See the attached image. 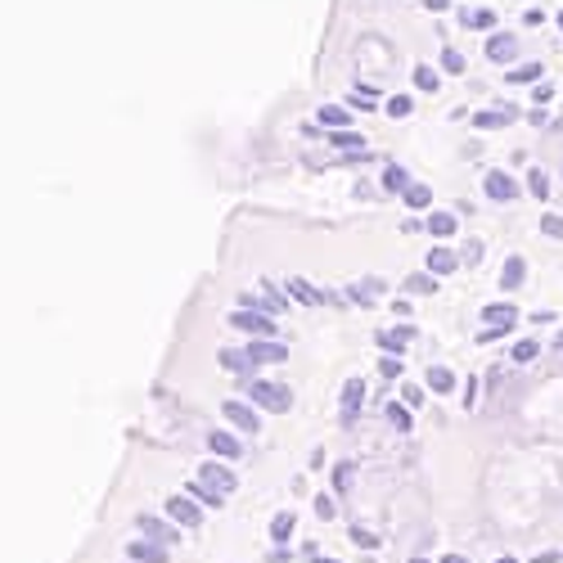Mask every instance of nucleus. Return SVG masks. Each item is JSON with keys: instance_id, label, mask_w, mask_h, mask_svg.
<instances>
[{"instance_id": "nucleus-1", "label": "nucleus", "mask_w": 563, "mask_h": 563, "mask_svg": "<svg viewBox=\"0 0 563 563\" xmlns=\"http://www.w3.org/2000/svg\"><path fill=\"white\" fill-rule=\"evenodd\" d=\"M240 388L249 393V401H253V406L275 410V415H285V410L294 406V393H289L285 384H266V379H249V374H240Z\"/></svg>"}, {"instance_id": "nucleus-2", "label": "nucleus", "mask_w": 563, "mask_h": 563, "mask_svg": "<svg viewBox=\"0 0 563 563\" xmlns=\"http://www.w3.org/2000/svg\"><path fill=\"white\" fill-rule=\"evenodd\" d=\"M230 324L240 334H253V339H275V320L266 311H253V307H240V311H230Z\"/></svg>"}, {"instance_id": "nucleus-3", "label": "nucleus", "mask_w": 563, "mask_h": 563, "mask_svg": "<svg viewBox=\"0 0 563 563\" xmlns=\"http://www.w3.org/2000/svg\"><path fill=\"white\" fill-rule=\"evenodd\" d=\"M140 537H150V541H158V545H176L180 541V523H163L158 514H140Z\"/></svg>"}, {"instance_id": "nucleus-4", "label": "nucleus", "mask_w": 563, "mask_h": 563, "mask_svg": "<svg viewBox=\"0 0 563 563\" xmlns=\"http://www.w3.org/2000/svg\"><path fill=\"white\" fill-rule=\"evenodd\" d=\"M167 519H176L180 528H199L203 523V509H199L195 496H172L167 500Z\"/></svg>"}, {"instance_id": "nucleus-5", "label": "nucleus", "mask_w": 563, "mask_h": 563, "mask_svg": "<svg viewBox=\"0 0 563 563\" xmlns=\"http://www.w3.org/2000/svg\"><path fill=\"white\" fill-rule=\"evenodd\" d=\"M221 410H225V419H230V424H234V429H240V433H249V438H253V433L262 429V419H257V410H249V401H240V397H230V401H225Z\"/></svg>"}, {"instance_id": "nucleus-6", "label": "nucleus", "mask_w": 563, "mask_h": 563, "mask_svg": "<svg viewBox=\"0 0 563 563\" xmlns=\"http://www.w3.org/2000/svg\"><path fill=\"white\" fill-rule=\"evenodd\" d=\"M249 361L253 365H285L289 361V347L275 343V339H253L249 343Z\"/></svg>"}, {"instance_id": "nucleus-7", "label": "nucleus", "mask_w": 563, "mask_h": 563, "mask_svg": "<svg viewBox=\"0 0 563 563\" xmlns=\"http://www.w3.org/2000/svg\"><path fill=\"white\" fill-rule=\"evenodd\" d=\"M483 190H487V199H496V203H514V199H519V180H514L509 172H487Z\"/></svg>"}, {"instance_id": "nucleus-8", "label": "nucleus", "mask_w": 563, "mask_h": 563, "mask_svg": "<svg viewBox=\"0 0 563 563\" xmlns=\"http://www.w3.org/2000/svg\"><path fill=\"white\" fill-rule=\"evenodd\" d=\"M361 401H365V384H361V379H347V384H343V415H339V424H343V429L356 424Z\"/></svg>"}, {"instance_id": "nucleus-9", "label": "nucleus", "mask_w": 563, "mask_h": 563, "mask_svg": "<svg viewBox=\"0 0 563 563\" xmlns=\"http://www.w3.org/2000/svg\"><path fill=\"white\" fill-rule=\"evenodd\" d=\"M487 59L492 64H514V59H519V41L505 36V32H492L487 36Z\"/></svg>"}, {"instance_id": "nucleus-10", "label": "nucleus", "mask_w": 563, "mask_h": 563, "mask_svg": "<svg viewBox=\"0 0 563 563\" xmlns=\"http://www.w3.org/2000/svg\"><path fill=\"white\" fill-rule=\"evenodd\" d=\"M126 559H131V563H167V545H158V541H150V537H140V541L126 545Z\"/></svg>"}, {"instance_id": "nucleus-11", "label": "nucleus", "mask_w": 563, "mask_h": 563, "mask_svg": "<svg viewBox=\"0 0 563 563\" xmlns=\"http://www.w3.org/2000/svg\"><path fill=\"white\" fill-rule=\"evenodd\" d=\"M289 298H298L302 307H320V302H339L334 294H324V289H316V285H307V279H289Z\"/></svg>"}, {"instance_id": "nucleus-12", "label": "nucleus", "mask_w": 563, "mask_h": 563, "mask_svg": "<svg viewBox=\"0 0 563 563\" xmlns=\"http://www.w3.org/2000/svg\"><path fill=\"white\" fill-rule=\"evenodd\" d=\"M374 339H379V347H384V352L401 356V352L410 347V339H415V324H397V330H379Z\"/></svg>"}, {"instance_id": "nucleus-13", "label": "nucleus", "mask_w": 563, "mask_h": 563, "mask_svg": "<svg viewBox=\"0 0 563 563\" xmlns=\"http://www.w3.org/2000/svg\"><path fill=\"white\" fill-rule=\"evenodd\" d=\"M199 478H203V483H212V487H217V492H225V496L234 492V474L221 464V455H217V460H208V464L199 468Z\"/></svg>"}, {"instance_id": "nucleus-14", "label": "nucleus", "mask_w": 563, "mask_h": 563, "mask_svg": "<svg viewBox=\"0 0 563 563\" xmlns=\"http://www.w3.org/2000/svg\"><path fill=\"white\" fill-rule=\"evenodd\" d=\"M388 285H384V279L379 275H369V279H361V285H347V298L356 302V307H374V298H379Z\"/></svg>"}, {"instance_id": "nucleus-15", "label": "nucleus", "mask_w": 563, "mask_h": 563, "mask_svg": "<svg viewBox=\"0 0 563 563\" xmlns=\"http://www.w3.org/2000/svg\"><path fill=\"white\" fill-rule=\"evenodd\" d=\"M514 118H519V109L500 104V109H483V113H474V126H478V131H500V126H509Z\"/></svg>"}, {"instance_id": "nucleus-16", "label": "nucleus", "mask_w": 563, "mask_h": 563, "mask_svg": "<svg viewBox=\"0 0 563 563\" xmlns=\"http://www.w3.org/2000/svg\"><path fill=\"white\" fill-rule=\"evenodd\" d=\"M438 279H442V275H433V271H415V275H406L401 289H406L410 298H433V294H438Z\"/></svg>"}, {"instance_id": "nucleus-17", "label": "nucleus", "mask_w": 563, "mask_h": 563, "mask_svg": "<svg viewBox=\"0 0 563 563\" xmlns=\"http://www.w3.org/2000/svg\"><path fill=\"white\" fill-rule=\"evenodd\" d=\"M460 262H464V257H460V253H451L446 244H438V249L424 257V266H429L433 275H455V271H460Z\"/></svg>"}, {"instance_id": "nucleus-18", "label": "nucleus", "mask_w": 563, "mask_h": 563, "mask_svg": "<svg viewBox=\"0 0 563 563\" xmlns=\"http://www.w3.org/2000/svg\"><path fill=\"white\" fill-rule=\"evenodd\" d=\"M523 279H528V262H523V257H509V262L500 266V289H505V294H514V289L523 285Z\"/></svg>"}, {"instance_id": "nucleus-19", "label": "nucleus", "mask_w": 563, "mask_h": 563, "mask_svg": "<svg viewBox=\"0 0 563 563\" xmlns=\"http://www.w3.org/2000/svg\"><path fill=\"white\" fill-rule=\"evenodd\" d=\"M330 145H334L339 154H365V135H361V131L339 126V131H330Z\"/></svg>"}, {"instance_id": "nucleus-20", "label": "nucleus", "mask_w": 563, "mask_h": 563, "mask_svg": "<svg viewBox=\"0 0 563 563\" xmlns=\"http://www.w3.org/2000/svg\"><path fill=\"white\" fill-rule=\"evenodd\" d=\"M208 446H212V455H221V460H240L244 455V446H240V438H234V433H212L208 438Z\"/></svg>"}, {"instance_id": "nucleus-21", "label": "nucleus", "mask_w": 563, "mask_h": 563, "mask_svg": "<svg viewBox=\"0 0 563 563\" xmlns=\"http://www.w3.org/2000/svg\"><path fill=\"white\" fill-rule=\"evenodd\" d=\"M424 230L433 234V240H451V234L460 230V221H455V212H429Z\"/></svg>"}, {"instance_id": "nucleus-22", "label": "nucleus", "mask_w": 563, "mask_h": 563, "mask_svg": "<svg viewBox=\"0 0 563 563\" xmlns=\"http://www.w3.org/2000/svg\"><path fill=\"white\" fill-rule=\"evenodd\" d=\"M483 320L487 324H509V330H514V324H519V307H514V302H492L483 311Z\"/></svg>"}, {"instance_id": "nucleus-23", "label": "nucleus", "mask_w": 563, "mask_h": 563, "mask_svg": "<svg viewBox=\"0 0 563 563\" xmlns=\"http://www.w3.org/2000/svg\"><path fill=\"white\" fill-rule=\"evenodd\" d=\"M401 203H406L410 212H424V208L433 203V190H429V185H415V180H410V185H406V195H401Z\"/></svg>"}, {"instance_id": "nucleus-24", "label": "nucleus", "mask_w": 563, "mask_h": 563, "mask_svg": "<svg viewBox=\"0 0 563 563\" xmlns=\"http://www.w3.org/2000/svg\"><path fill=\"white\" fill-rule=\"evenodd\" d=\"M316 122H324L330 131H339V126H347V122H352V109H347V104H324V109L316 113Z\"/></svg>"}, {"instance_id": "nucleus-25", "label": "nucleus", "mask_w": 563, "mask_h": 563, "mask_svg": "<svg viewBox=\"0 0 563 563\" xmlns=\"http://www.w3.org/2000/svg\"><path fill=\"white\" fill-rule=\"evenodd\" d=\"M406 185H410V172H406L401 163H388V167H384V190H388V195H406Z\"/></svg>"}, {"instance_id": "nucleus-26", "label": "nucleus", "mask_w": 563, "mask_h": 563, "mask_svg": "<svg viewBox=\"0 0 563 563\" xmlns=\"http://www.w3.org/2000/svg\"><path fill=\"white\" fill-rule=\"evenodd\" d=\"M190 496H195L199 505H212V509H221V505H225V492H217V487H212V483H203V478H199V483H190Z\"/></svg>"}, {"instance_id": "nucleus-27", "label": "nucleus", "mask_w": 563, "mask_h": 563, "mask_svg": "<svg viewBox=\"0 0 563 563\" xmlns=\"http://www.w3.org/2000/svg\"><path fill=\"white\" fill-rule=\"evenodd\" d=\"M429 388H433V393H442V397H446V393H455V374H451L446 365H429Z\"/></svg>"}, {"instance_id": "nucleus-28", "label": "nucleus", "mask_w": 563, "mask_h": 563, "mask_svg": "<svg viewBox=\"0 0 563 563\" xmlns=\"http://www.w3.org/2000/svg\"><path fill=\"white\" fill-rule=\"evenodd\" d=\"M415 86H419V90H429V96H433V90L442 86V73H438V68H429V64H415Z\"/></svg>"}, {"instance_id": "nucleus-29", "label": "nucleus", "mask_w": 563, "mask_h": 563, "mask_svg": "<svg viewBox=\"0 0 563 563\" xmlns=\"http://www.w3.org/2000/svg\"><path fill=\"white\" fill-rule=\"evenodd\" d=\"M528 195H532V199H550V176H545L541 167L528 172Z\"/></svg>"}, {"instance_id": "nucleus-30", "label": "nucleus", "mask_w": 563, "mask_h": 563, "mask_svg": "<svg viewBox=\"0 0 563 563\" xmlns=\"http://www.w3.org/2000/svg\"><path fill=\"white\" fill-rule=\"evenodd\" d=\"M509 356H514V365H528V361H537V356H541V343H537V339H523V343H514V352H509Z\"/></svg>"}, {"instance_id": "nucleus-31", "label": "nucleus", "mask_w": 563, "mask_h": 563, "mask_svg": "<svg viewBox=\"0 0 563 563\" xmlns=\"http://www.w3.org/2000/svg\"><path fill=\"white\" fill-rule=\"evenodd\" d=\"M384 415H388V424H393L397 433H410V410H406V406L388 401V406H384Z\"/></svg>"}, {"instance_id": "nucleus-32", "label": "nucleus", "mask_w": 563, "mask_h": 563, "mask_svg": "<svg viewBox=\"0 0 563 563\" xmlns=\"http://www.w3.org/2000/svg\"><path fill=\"white\" fill-rule=\"evenodd\" d=\"M541 73H545L541 64H519V68H509V81L514 86H528V81H541Z\"/></svg>"}, {"instance_id": "nucleus-33", "label": "nucleus", "mask_w": 563, "mask_h": 563, "mask_svg": "<svg viewBox=\"0 0 563 563\" xmlns=\"http://www.w3.org/2000/svg\"><path fill=\"white\" fill-rule=\"evenodd\" d=\"M221 365H225V369H234V374H244V369L253 365V361H249V347H244V352H234V347H225V352H221Z\"/></svg>"}, {"instance_id": "nucleus-34", "label": "nucleus", "mask_w": 563, "mask_h": 563, "mask_svg": "<svg viewBox=\"0 0 563 563\" xmlns=\"http://www.w3.org/2000/svg\"><path fill=\"white\" fill-rule=\"evenodd\" d=\"M442 73H451V77H464V73H468L464 55H460V51H451V45H446V51H442Z\"/></svg>"}, {"instance_id": "nucleus-35", "label": "nucleus", "mask_w": 563, "mask_h": 563, "mask_svg": "<svg viewBox=\"0 0 563 563\" xmlns=\"http://www.w3.org/2000/svg\"><path fill=\"white\" fill-rule=\"evenodd\" d=\"M460 23H464V27H483V32H487V27H496V14H492V10H468V14H460Z\"/></svg>"}, {"instance_id": "nucleus-36", "label": "nucleus", "mask_w": 563, "mask_h": 563, "mask_svg": "<svg viewBox=\"0 0 563 563\" xmlns=\"http://www.w3.org/2000/svg\"><path fill=\"white\" fill-rule=\"evenodd\" d=\"M271 537L285 545L289 537H294V514H275V523H271Z\"/></svg>"}, {"instance_id": "nucleus-37", "label": "nucleus", "mask_w": 563, "mask_h": 563, "mask_svg": "<svg viewBox=\"0 0 563 563\" xmlns=\"http://www.w3.org/2000/svg\"><path fill=\"white\" fill-rule=\"evenodd\" d=\"M384 113H388V118H410L415 104H410V96H393V100L384 104Z\"/></svg>"}, {"instance_id": "nucleus-38", "label": "nucleus", "mask_w": 563, "mask_h": 563, "mask_svg": "<svg viewBox=\"0 0 563 563\" xmlns=\"http://www.w3.org/2000/svg\"><path fill=\"white\" fill-rule=\"evenodd\" d=\"M541 234H545V240H563V217L559 212H545L541 217Z\"/></svg>"}, {"instance_id": "nucleus-39", "label": "nucleus", "mask_w": 563, "mask_h": 563, "mask_svg": "<svg viewBox=\"0 0 563 563\" xmlns=\"http://www.w3.org/2000/svg\"><path fill=\"white\" fill-rule=\"evenodd\" d=\"M379 374L393 384V379H401V356H393V352H384V361H379Z\"/></svg>"}, {"instance_id": "nucleus-40", "label": "nucleus", "mask_w": 563, "mask_h": 563, "mask_svg": "<svg viewBox=\"0 0 563 563\" xmlns=\"http://www.w3.org/2000/svg\"><path fill=\"white\" fill-rule=\"evenodd\" d=\"M352 474H356V464H352V460H343V464L334 468V487H339V492H347V487H352Z\"/></svg>"}, {"instance_id": "nucleus-41", "label": "nucleus", "mask_w": 563, "mask_h": 563, "mask_svg": "<svg viewBox=\"0 0 563 563\" xmlns=\"http://www.w3.org/2000/svg\"><path fill=\"white\" fill-rule=\"evenodd\" d=\"M352 545H361V550H374V545H379V537H374L369 528H356V523H352Z\"/></svg>"}, {"instance_id": "nucleus-42", "label": "nucleus", "mask_w": 563, "mask_h": 563, "mask_svg": "<svg viewBox=\"0 0 563 563\" xmlns=\"http://www.w3.org/2000/svg\"><path fill=\"white\" fill-rule=\"evenodd\" d=\"M460 257H464V262H468V266H478V262H483V240H468V244H464V253H460Z\"/></svg>"}, {"instance_id": "nucleus-43", "label": "nucleus", "mask_w": 563, "mask_h": 563, "mask_svg": "<svg viewBox=\"0 0 563 563\" xmlns=\"http://www.w3.org/2000/svg\"><path fill=\"white\" fill-rule=\"evenodd\" d=\"M496 339H509V324H487V330L478 334V343H496Z\"/></svg>"}, {"instance_id": "nucleus-44", "label": "nucleus", "mask_w": 563, "mask_h": 563, "mask_svg": "<svg viewBox=\"0 0 563 563\" xmlns=\"http://www.w3.org/2000/svg\"><path fill=\"white\" fill-rule=\"evenodd\" d=\"M316 514L320 519H334V496H316Z\"/></svg>"}, {"instance_id": "nucleus-45", "label": "nucleus", "mask_w": 563, "mask_h": 563, "mask_svg": "<svg viewBox=\"0 0 563 563\" xmlns=\"http://www.w3.org/2000/svg\"><path fill=\"white\" fill-rule=\"evenodd\" d=\"M401 397H406V406H419V401H424V388H415V384H410Z\"/></svg>"}, {"instance_id": "nucleus-46", "label": "nucleus", "mask_w": 563, "mask_h": 563, "mask_svg": "<svg viewBox=\"0 0 563 563\" xmlns=\"http://www.w3.org/2000/svg\"><path fill=\"white\" fill-rule=\"evenodd\" d=\"M424 10H433V14H442V10H451V0H419Z\"/></svg>"}, {"instance_id": "nucleus-47", "label": "nucleus", "mask_w": 563, "mask_h": 563, "mask_svg": "<svg viewBox=\"0 0 563 563\" xmlns=\"http://www.w3.org/2000/svg\"><path fill=\"white\" fill-rule=\"evenodd\" d=\"M550 100H554V86H537V104H541V109H545V104H550Z\"/></svg>"}, {"instance_id": "nucleus-48", "label": "nucleus", "mask_w": 563, "mask_h": 563, "mask_svg": "<svg viewBox=\"0 0 563 563\" xmlns=\"http://www.w3.org/2000/svg\"><path fill=\"white\" fill-rule=\"evenodd\" d=\"M523 23H528V27H541V23H545V14H541V10H528V14H523Z\"/></svg>"}, {"instance_id": "nucleus-49", "label": "nucleus", "mask_w": 563, "mask_h": 563, "mask_svg": "<svg viewBox=\"0 0 563 563\" xmlns=\"http://www.w3.org/2000/svg\"><path fill=\"white\" fill-rule=\"evenodd\" d=\"M289 559H294L289 550H275V554H266V563H289Z\"/></svg>"}, {"instance_id": "nucleus-50", "label": "nucleus", "mask_w": 563, "mask_h": 563, "mask_svg": "<svg viewBox=\"0 0 563 563\" xmlns=\"http://www.w3.org/2000/svg\"><path fill=\"white\" fill-rule=\"evenodd\" d=\"M532 563H563V554H554V550H550V554H537Z\"/></svg>"}, {"instance_id": "nucleus-51", "label": "nucleus", "mask_w": 563, "mask_h": 563, "mask_svg": "<svg viewBox=\"0 0 563 563\" xmlns=\"http://www.w3.org/2000/svg\"><path fill=\"white\" fill-rule=\"evenodd\" d=\"M442 563H468V554H446Z\"/></svg>"}, {"instance_id": "nucleus-52", "label": "nucleus", "mask_w": 563, "mask_h": 563, "mask_svg": "<svg viewBox=\"0 0 563 563\" xmlns=\"http://www.w3.org/2000/svg\"><path fill=\"white\" fill-rule=\"evenodd\" d=\"M496 563H519V559H514V554H500V559H496Z\"/></svg>"}, {"instance_id": "nucleus-53", "label": "nucleus", "mask_w": 563, "mask_h": 563, "mask_svg": "<svg viewBox=\"0 0 563 563\" xmlns=\"http://www.w3.org/2000/svg\"><path fill=\"white\" fill-rule=\"evenodd\" d=\"M311 563H334V559H320V554H311Z\"/></svg>"}, {"instance_id": "nucleus-54", "label": "nucleus", "mask_w": 563, "mask_h": 563, "mask_svg": "<svg viewBox=\"0 0 563 563\" xmlns=\"http://www.w3.org/2000/svg\"><path fill=\"white\" fill-rule=\"evenodd\" d=\"M410 563H429V559H424V554H415V559H410Z\"/></svg>"}, {"instance_id": "nucleus-55", "label": "nucleus", "mask_w": 563, "mask_h": 563, "mask_svg": "<svg viewBox=\"0 0 563 563\" xmlns=\"http://www.w3.org/2000/svg\"><path fill=\"white\" fill-rule=\"evenodd\" d=\"M554 347H559V352H563V334H559V339H554Z\"/></svg>"}, {"instance_id": "nucleus-56", "label": "nucleus", "mask_w": 563, "mask_h": 563, "mask_svg": "<svg viewBox=\"0 0 563 563\" xmlns=\"http://www.w3.org/2000/svg\"><path fill=\"white\" fill-rule=\"evenodd\" d=\"M559 27H563V14H559Z\"/></svg>"}]
</instances>
